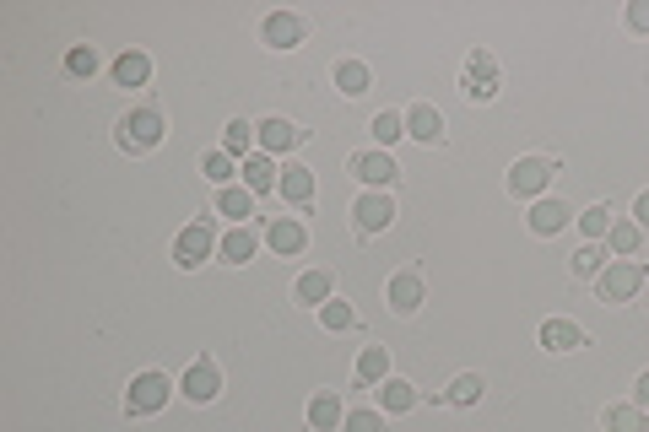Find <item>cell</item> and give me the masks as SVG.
Here are the masks:
<instances>
[{"label":"cell","mask_w":649,"mask_h":432,"mask_svg":"<svg viewBox=\"0 0 649 432\" xmlns=\"http://www.w3.org/2000/svg\"><path fill=\"white\" fill-rule=\"evenodd\" d=\"M114 141L125 146V152H152L157 141H163V114L147 103V108H130L125 119L114 125Z\"/></svg>","instance_id":"1"},{"label":"cell","mask_w":649,"mask_h":432,"mask_svg":"<svg viewBox=\"0 0 649 432\" xmlns=\"http://www.w3.org/2000/svg\"><path fill=\"white\" fill-rule=\"evenodd\" d=\"M168 395H174V384H168V373H136L125 389V416H152L163 411Z\"/></svg>","instance_id":"2"},{"label":"cell","mask_w":649,"mask_h":432,"mask_svg":"<svg viewBox=\"0 0 649 432\" xmlns=\"http://www.w3.org/2000/svg\"><path fill=\"white\" fill-rule=\"evenodd\" d=\"M639 287H644V265L639 260H617V265H606L601 276H595L601 303H628V297H639Z\"/></svg>","instance_id":"3"},{"label":"cell","mask_w":649,"mask_h":432,"mask_svg":"<svg viewBox=\"0 0 649 432\" xmlns=\"http://www.w3.org/2000/svg\"><path fill=\"white\" fill-rule=\"evenodd\" d=\"M217 233H211L206 222H190V227H179V238H174V265L179 270H195V265H206L211 254H217Z\"/></svg>","instance_id":"4"},{"label":"cell","mask_w":649,"mask_h":432,"mask_svg":"<svg viewBox=\"0 0 649 432\" xmlns=\"http://www.w3.org/2000/svg\"><path fill=\"white\" fill-rule=\"evenodd\" d=\"M552 173H558V162H552V157H520L509 168V195H525V200L541 195V189L552 184Z\"/></svg>","instance_id":"5"},{"label":"cell","mask_w":649,"mask_h":432,"mask_svg":"<svg viewBox=\"0 0 649 432\" xmlns=\"http://www.w3.org/2000/svg\"><path fill=\"white\" fill-rule=\"evenodd\" d=\"M352 222H357V233H384V227L395 222V200H390V189H368V195H357Z\"/></svg>","instance_id":"6"},{"label":"cell","mask_w":649,"mask_h":432,"mask_svg":"<svg viewBox=\"0 0 649 432\" xmlns=\"http://www.w3.org/2000/svg\"><path fill=\"white\" fill-rule=\"evenodd\" d=\"M179 389H184V400H195V405H211V400H217V389H222V368H217V362H211V357H195L190 368H184Z\"/></svg>","instance_id":"7"},{"label":"cell","mask_w":649,"mask_h":432,"mask_svg":"<svg viewBox=\"0 0 649 432\" xmlns=\"http://www.w3.org/2000/svg\"><path fill=\"white\" fill-rule=\"evenodd\" d=\"M303 38H309V22H303L298 11H271V17L260 22V44H271V49H298Z\"/></svg>","instance_id":"8"},{"label":"cell","mask_w":649,"mask_h":432,"mask_svg":"<svg viewBox=\"0 0 649 432\" xmlns=\"http://www.w3.org/2000/svg\"><path fill=\"white\" fill-rule=\"evenodd\" d=\"M460 92H466L471 103H487V98L498 92V60H493L487 49H471V60H466V87H460Z\"/></svg>","instance_id":"9"},{"label":"cell","mask_w":649,"mask_h":432,"mask_svg":"<svg viewBox=\"0 0 649 432\" xmlns=\"http://www.w3.org/2000/svg\"><path fill=\"white\" fill-rule=\"evenodd\" d=\"M347 168H352L368 189H390V184H395V173H401L390 152H352V157H347Z\"/></svg>","instance_id":"10"},{"label":"cell","mask_w":649,"mask_h":432,"mask_svg":"<svg viewBox=\"0 0 649 432\" xmlns=\"http://www.w3.org/2000/svg\"><path fill=\"white\" fill-rule=\"evenodd\" d=\"M266 249H271V254H303V249H309V227H303L298 216H271Z\"/></svg>","instance_id":"11"},{"label":"cell","mask_w":649,"mask_h":432,"mask_svg":"<svg viewBox=\"0 0 649 432\" xmlns=\"http://www.w3.org/2000/svg\"><path fill=\"white\" fill-rule=\"evenodd\" d=\"M384 297H390L395 314H417L422 308V270H395V276L384 281Z\"/></svg>","instance_id":"12"},{"label":"cell","mask_w":649,"mask_h":432,"mask_svg":"<svg viewBox=\"0 0 649 432\" xmlns=\"http://www.w3.org/2000/svg\"><path fill=\"white\" fill-rule=\"evenodd\" d=\"M255 135H260V152L271 157V152H293V146H298L309 130H298L293 119H260V130H255Z\"/></svg>","instance_id":"13"},{"label":"cell","mask_w":649,"mask_h":432,"mask_svg":"<svg viewBox=\"0 0 649 432\" xmlns=\"http://www.w3.org/2000/svg\"><path fill=\"white\" fill-rule=\"evenodd\" d=\"M406 135L412 141H422V146H439L444 141V114L433 103H417L412 114H406Z\"/></svg>","instance_id":"14"},{"label":"cell","mask_w":649,"mask_h":432,"mask_svg":"<svg viewBox=\"0 0 649 432\" xmlns=\"http://www.w3.org/2000/svg\"><path fill=\"white\" fill-rule=\"evenodd\" d=\"M238 173H244V189H249V195H271V189L282 184V168H276L266 152L244 157V168H238Z\"/></svg>","instance_id":"15"},{"label":"cell","mask_w":649,"mask_h":432,"mask_svg":"<svg viewBox=\"0 0 649 432\" xmlns=\"http://www.w3.org/2000/svg\"><path fill=\"white\" fill-rule=\"evenodd\" d=\"M293 297H298V303H309V308H325L330 297H336V276H330V270H303Z\"/></svg>","instance_id":"16"},{"label":"cell","mask_w":649,"mask_h":432,"mask_svg":"<svg viewBox=\"0 0 649 432\" xmlns=\"http://www.w3.org/2000/svg\"><path fill=\"white\" fill-rule=\"evenodd\" d=\"M347 422V405H341L336 389H320V395L309 400V427L314 432H330V427H341Z\"/></svg>","instance_id":"17"},{"label":"cell","mask_w":649,"mask_h":432,"mask_svg":"<svg viewBox=\"0 0 649 432\" xmlns=\"http://www.w3.org/2000/svg\"><path fill=\"white\" fill-rule=\"evenodd\" d=\"M255 249H260V238H255V227H228V233H222V243H217V254L228 265H244V260H255Z\"/></svg>","instance_id":"18"},{"label":"cell","mask_w":649,"mask_h":432,"mask_svg":"<svg viewBox=\"0 0 649 432\" xmlns=\"http://www.w3.org/2000/svg\"><path fill=\"white\" fill-rule=\"evenodd\" d=\"M422 395H417V384H406V378H384V384H379V411L384 416H401V411H412V405H417Z\"/></svg>","instance_id":"19"},{"label":"cell","mask_w":649,"mask_h":432,"mask_svg":"<svg viewBox=\"0 0 649 432\" xmlns=\"http://www.w3.org/2000/svg\"><path fill=\"white\" fill-rule=\"evenodd\" d=\"M541 346L547 351H579L585 346V330H579L574 319H547L541 324Z\"/></svg>","instance_id":"20"},{"label":"cell","mask_w":649,"mask_h":432,"mask_svg":"<svg viewBox=\"0 0 649 432\" xmlns=\"http://www.w3.org/2000/svg\"><path fill=\"white\" fill-rule=\"evenodd\" d=\"M568 216H574V211H568L563 200H536V206H531V233H536V238L563 233V222H568Z\"/></svg>","instance_id":"21"},{"label":"cell","mask_w":649,"mask_h":432,"mask_svg":"<svg viewBox=\"0 0 649 432\" xmlns=\"http://www.w3.org/2000/svg\"><path fill=\"white\" fill-rule=\"evenodd\" d=\"M601 427L606 432H649V411H644V405H606Z\"/></svg>","instance_id":"22"},{"label":"cell","mask_w":649,"mask_h":432,"mask_svg":"<svg viewBox=\"0 0 649 432\" xmlns=\"http://www.w3.org/2000/svg\"><path fill=\"white\" fill-rule=\"evenodd\" d=\"M276 189H282L293 206H309V200H314V173L303 168V162H287V168H282V184H276Z\"/></svg>","instance_id":"23"},{"label":"cell","mask_w":649,"mask_h":432,"mask_svg":"<svg viewBox=\"0 0 649 432\" xmlns=\"http://www.w3.org/2000/svg\"><path fill=\"white\" fill-rule=\"evenodd\" d=\"M147 76H152L147 54L130 49V54H119V60H114V81H119V87H147Z\"/></svg>","instance_id":"24"},{"label":"cell","mask_w":649,"mask_h":432,"mask_svg":"<svg viewBox=\"0 0 649 432\" xmlns=\"http://www.w3.org/2000/svg\"><path fill=\"white\" fill-rule=\"evenodd\" d=\"M368 65L363 60H336V92H347V98H363L368 92Z\"/></svg>","instance_id":"25"},{"label":"cell","mask_w":649,"mask_h":432,"mask_svg":"<svg viewBox=\"0 0 649 432\" xmlns=\"http://www.w3.org/2000/svg\"><path fill=\"white\" fill-rule=\"evenodd\" d=\"M357 378H363V384H384V378H390V346H368L363 357H357Z\"/></svg>","instance_id":"26"},{"label":"cell","mask_w":649,"mask_h":432,"mask_svg":"<svg viewBox=\"0 0 649 432\" xmlns=\"http://www.w3.org/2000/svg\"><path fill=\"white\" fill-rule=\"evenodd\" d=\"M255 200H260V195H249L244 184L217 189V211H222V216H233V222H238V216H249V211H255Z\"/></svg>","instance_id":"27"},{"label":"cell","mask_w":649,"mask_h":432,"mask_svg":"<svg viewBox=\"0 0 649 432\" xmlns=\"http://www.w3.org/2000/svg\"><path fill=\"white\" fill-rule=\"evenodd\" d=\"M249 146H255V125H249V119H233V125L222 130V152L228 157H255Z\"/></svg>","instance_id":"28"},{"label":"cell","mask_w":649,"mask_h":432,"mask_svg":"<svg viewBox=\"0 0 649 432\" xmlns=\"http://www.w3.org/2000/svg\"><path fill=\"white\" fill-rule=\"evenodd\" d=\"M482 389H487L482 373H460L455 384H449V405H476V400H482Z\"/></svg>","instance_id":"29"},{"label":"cell","mask_w":649,"mask_h":432,"mask_svg":"<svg viewBox=\"0 0 649 432\" xmlns=\"http://www.w3.org/2000/svg\"><path fill=\"white\" fill-rule=\"evenodd\" d=\"M368 130H374V141L395 146V141H401V135H406V114H395V108H384V114H374V125H368Z\"/></svg>","instance_id":"30"},{"label":"cell","mask_w":649,"mask_h":432,"mask_svg":"<svg viewBox=\"0 0 649 432\" xmlns=\"http://www.w3.org/2000/svg\"><path fill=\"white\" fill-rule=\"evenodd\" d=\"M606 243H612V249L622 254V260H628V254L644 243V227H639V222H612V233H606Z\"/></svg>","instance_id":"31"},{"label":"cell","mask_w":649,"mask_h":432,"mask_svg":"<svg viewBox=\"0 0 649 432\" xmlns=\"http://www.w3.org/2000/svg\"><path fill=\"white\" fill-rule=\"evenodd\" d=\"M320 324H325V330H352V324H357V308L341 303V297H330V303L320 308Z\"/></svg>","instance_id":"32"},{"label":"cell","mask_w":649,"mask_h":432,"mask_svg":"<svg viewBox=\"0 0 649 432\" xmlns=\"http://www.w3.org/2000/svg\"><path fill=\"white\" fill-rule=\"evenodd\" d=\"M65 71H71V76H98V49H92V44H71Z\"/></svg>","instance_id":"33"},{"label":"cell","mask_w":649,"mask_h":432,"mask_svg":"<svg viewBox=\"0 0 649 432\" xmlns=\"http://www.w3.org/2000/svg\"><path fill=\"white\" fill-rule=\"evenodd\" d=\"M201 173H206V179L217 184V189H228V179H233V157H228V152H206V157H201Z\"/></svg>","instance_id":"34"},{"label":"cell","mask_w":649,"mask_h":432,"mask_svg":"<svg viewBox=\"0 0 649 432\" xmlns=\"http://www.w3.org/2000/svg\"><path fill=\"white\" fill-rule=\"evenodd\" d=\"M579 227H585V238H606V233H612V206L579 211Z\"/></svg>","instance_id":"35"},{"label":"cell","mask_w":649,"mask_h":432,"mask_svg":"<svg viewBox=\"0 0 649 432\" xmlns=\"http://www.w3.org/2000/svg\"><path fill=\"white\" fill-rule=\"evenodd\" d=\"M601 270H606V254L595 249V243H585V249L574 254V276H579V281H590V276H601Z\"/></svg>","instance_id":"36"},{"label":"cell","mask_w":649,"mask_h":432,"mask_svg":"<svg viewBox=\"0 0 649 432\" xmlns=\"http://www.w3.org/2000/svg\"><path fill=\"white\" fill-rule=\"evenodd\" d=\"M347 432H379L384 427V411H347V422H341Z\"/></svg>","instance_id":"37"},{"label":"cell","mask_w":649,"mask_h":432,"mask_svg":"<svg viewBox=\"0 0 649 432\" xmlns=\"http://www.w3.org/2000/svg\"><path fill=\"white\" fill-rule=\"evenodd\" d=\"M628 27L633 33H649V0H633L628 6Z\"/></svg>","instance_id":"38"},{"label":"cell","mask_w":649,"mask_h":432,"mask_svg":"<svg viewBox=\"0 0 649 432\" xmlns=\"http://www.w3.org/2000/svg\"><path fill=\"white\" fill-rule=\"evenodd\" d=\"M633 405H644V411H649V373H639V384H633Z\"/></svg>","instance_id":"39"},{"label":"cell","mask_w":649,"mask_h":432,"mask_svg":"<svg viewBox=\"0 0 649 432\" xmlns=\"http://www.w3.org/2000/svg\"><path fill=\"white\" fill-rule=\"evenodd\" d=\"M633 222H639V227H649V189L639 195V206H633Z\"/></svg>","instance_id":"40"}]
</instances>
